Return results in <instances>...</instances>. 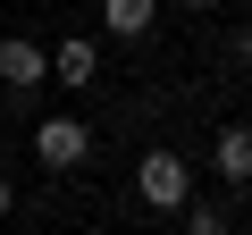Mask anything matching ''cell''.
Segmentation results:
<instances>
[{
    "instance_id": "8",
    "label": "cell",
    "mask_w": 252,
    "mask_h": 235,
    "mask_svg": "<svg viewBox=\"0 0 252 235\" xmlns=\"http://www.w3.org/2000/svg\"><path fill=\"white\" fill-rule=\"evenodd\" d=\"M227 59H235V67H244V76H252V26H244V34H235V42H227Z\"/></svg>"
},
{
    "instance_id": "7",
    "label": "cell",
    "mask_w": 252,
    "mask_h": 235,
    "mask_svg": "<svg viewBox=\"0 0 252 235\" xmlns=\"http://www.w3.org/2000/svg\"><path fill=\"white\" fill-rule=\"evenodd\" d=\"M177 218H185V235H227V202H210V193H193Z\"/></svg>"
},
{
    "instance_id": "4",
    "label": "cell",
    "mask_w": 252,
    "mask_h": 235,
    "mask_svg": "<svg viewBox=\"0 0 252 235\" xmlns=\"http://www.w3.org/2000/svg\"><path fill=\"white\" fill-rule=\"evenodd\" d=\"M210 168H219V176H227L235 193H252V126H244V118L210 135Z\"/></svg>"
},
{
    "instance_id": "10",
    "label": "cell",
    "mask_w": 252,
    "mask_h": 235,
    "mask_svg": "<svg viewBox=\"0 0 252 235\" xmlns=\"http://www.w3.org/2000/svg\"><path fill=\"white\" fill-rule=\"evenodd\" d=\"M185 9H219V0H185Z\"/></svg>"
},
{
    "instance_id": "9",
    "label": "cell",
    "mask_w": 252,
    "mask_h": 235,
    "mask_svg": "<svg viewBox=\"0 0 252 235\" xmlns=\"http://www.w3.org/2000/svg\"><path fill=\"white\" fill-rule=\"evenodd\" d=\"M0 218H17V185L9 176H0Z\"/></svg>"
},
{
    "instance_id": "2",
    "label": "cell",
    "mask_w": 252,
    "mask_h": 235,
    "mask_svg": "<svg viewBox=\"0 0 252 235\" xmlns=\"http://www.w3.org/2000/svg\"><path fill=\"white\" fill-rule=\"evenodd\" d=\"M34 160L42 168H84L93 160V126H84V118H42V126H34Z\"/></svg>"
},
{
    "instance_id": "5",
    "label": "cell",
    "mask_w": 252,
    "mask_h": 235,
    "mask_svg": "<svg viewBox=\"0 0 252 235\" xmlns=\"http://www.w3.org/2000/svg\"><path fill=\"white\" fill-rule=\"evenodd\" d=\"M51 76H59L67 92H84V84L101 76V42H93V34H59V42H51Z\"/></svg>"
},
{
    "instance_id": "6",
    "label": "cell",
    "mask_w": 252,
    "mask_h": 235,
    "mask_svg": "<svg viewBox=\"0 0 252 235\" xmlns=\"http://www.w3.org/2000/svg\"><path fill=\"white\" fill-rule=\"evenodd\" d=\"M152 17H160V0H101V26H109L118 42H143Z\"/></svg>"
},
{
    "instance_id": "12",
    "label": "cell",
    "mask_w": 252,
    "mask_h": 235,
    "mask_svg": "<svg viewBox=\"0 0 252 235\" xmlns=\"http://www.w3.org/2000/svg\"><path fill=\"white\" fill-rule=\"evenodd\" d=\"M0 34H9V26H0Z\"/></svg>"
},
{
    "instance_id": "3",
    "label": "cell",
    "mask_w": 252,
    "mask_h": 235,
    "mask_svg": "<svg viewBox=\"0 0 252 235\" xmlns=\"http://www.w3.org/2000/svg\"><path fill=\"white\" fill-rule=\"evenodd\" d=\"M51 76V42H26V34H0V84L9 92H34Z\"/></svg>"
},
{
    "instance_id": "1",
    "label": "cell",
    "mask_w": 252,
    "mask_h": 235,
    "mask_svg": "<svg viewBox=\"0 0 252 235\" xmlns=\"http://www.w3.org/2000/svg\"><path fill=\"white\" fill-rule=\"evenodd\" d=\"M135 193H143L152 210H185V202H193V168H185V151L152 143V151L135 160Z\"/></svg>"
},
{
    "instance_id": "11",
    "label": "cell",
    "mask_w": 252,
    "mask_h": 235,
    "mask_svg": "<svg viewBox=\"0 0 252 235\" xmlns=\"http://www.w3.org/2000/svg\"><path fill=\"white\" fill-rule=\"evenodd\" d=\"M244 9H252V0H244Z\"/></svg>"
}]
</instances>
